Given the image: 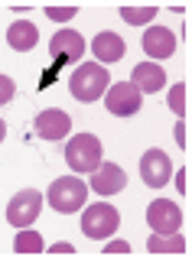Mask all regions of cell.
Here are the masks:
<instances>
[{"mask_svg": "<svg viewBox=\"0 0 192 260\" xmlns=\"http://www.w3.org/2000/svg\"><path fill=\"white\" fill-rule=\"evenodd\" d=\"M105 254H131V244H127V241H108L105 244Z\"/></svg>", "mask_w": 192, "mask_h": 260, "instance_id": "obj_22", "label": "cell"}, {"mask_svg": "<svg viewBox=\"0 0 192 260\" xmlns=\"http://www.w3.org/2000/svg\"><path fill=\"white\" fill-rule=\"evenodd\" d=\"M49 254H75V247L66 244V241H59V244H52V247H49Z\"/></svg>", "mask_w": 192, "mask_h": 260, "instance_id": "obj_24", "label": "cell"}, {"mask_svg": "<svg viewBox=\"0 0 192 260\" xmlns=\"http://www.w3.org/2000/svg\"><path fill=\"white\" fill-rule=\"evenodd\" d=\"M117 224H121V215H117V208L108 205V202L88 205L85 215H82V231L88 234V238H94V241L111 238V234L117 231Z\"/></svg>", "mask_w": 192, "mask_h": 260, "instance_id": "obj_4", "label": "cell"}, {"mask_svg": "<svg viewBox=\"0 0 192 260\" xmlns=\"http://www.w3.org/2000/svg\"><path fill=\"white\" fill-rule=\"evenodd\" d=\"M39 211H43V192L36 189H23L10 199V205H7V221L13 228H29L39 218Z\"/></svg>", "mask_w": 192, "mask_h": 260, "instance_id": "obj_5", "label": "cell"}, {"mask_svg": "<svg viewBox=\"0 0 192 260\" xmlns=\"http://www.w3.org/2000/svg\"><path fill=\"white\" fill-rule=\"evenodd\" d=\"M173 176V162L170 156H166L159 146H153V150H147L140 156V179L143 185H150V189H163L166 182H170Z\"/></svg>", "mask_w": 192, "mask_h": 260, "instance_id": "obj_6", "label": "cell"}, {"mask_svg": "<svg viewBox=\"0 0 192 260\" xmlns=\"http://www.w3.org/2000/svg\"><path fill=\"white\" fill-rule=\"evenodd\" d=\"M33 130H36L39 140H62V137L72 130V117L66 111H59V108H46V111L36 114Z\"/></svg>", "mask_w": 192, "mask_h": 260, "instance_id": "obj_9", "label": "cell"}, {"mask_svg": "<svg viewBox=\"0 0 192 260\" xmlns=\"http://www.w3.org/2000/svg\"><path fill=\"white\" fill-rule=\"evenodd\" d=\"M101 140L94 134H78L66 143V162L72 173H94L101 166Z\"/></svg>", "mask_w": 192, "mask_h": 260, "instance_id": "obj_2", "label": "cell"}, {"mask_svg": "<svg viewBox=\"0 0 192 260\" xmlns=\"http://www.w3.org/2000/svg\"><path fill=\"white\" fill-rule=\"evenodd\" d=\"M124 52H127V46H124V39L117 36V32H98V36L91 39V55L101 62H121L124 59Z\"/></svg>", "mask_w": 192, "mask_h": 260, "instance_id": "obj_14", "label": "cell"}, {"mask_svg": "<svg viewBox=\"0 0 192 260\" xmlns=\"http://www.w3.org/2000/svg\"><path fill=\"white\" fill-rule=\"evenodd\" d=\"M143 52L150 55V59H170L176 52V36L166 26H147L143 32Z\"/></svg>", "mask_w": 192, "mask_h": 260, "instance_id": "obj_12", "label": "cell"}, {"mask_svg": "<svg viewBox=\"0 0 192 260\" xmlns=\"http://www.w3.org/2000/svg\"><path fill=\"white\" fill-rule=\"evenodd\" d=\"M131 85L137 88L140 94H156L159 88L166 85V72L159 69L156 62H140V65H134V72H131Z\"/></svg>", "mask_w": 192, "mask_h": 260, "instance_id": "obj_13", "label": "cell"}, {"mask_svg": "<svg viewBox=\"0 0 192 260\" xmlns=\"http://www.w3.org/2000/svg\"><path fill=\"white\" fill-rule=\"evenodd\" d=\"M147 224H150L153 234H173V231H179V224H182V211L170 199H156V202L147 205Z\"/></svg>", "mask_w": 192, "mask_h": 260, "instance_id": "obj_7", "label": "cell"}, {"mask_svg": "<svg viewBox=\"0 0 192 260\" xmlns=\"http://www.w3.org/2000/svg\"><path fill=\"white\" fill-rule=\"evenodd\" d=\"M176 143H179L182 150H186V146H189V127L182 124V120H179V124H176Z\"/></svg>", "mask_w": 192, "mask_h": 260, "instance_id": "obj_23", "label": "cell"}, {"mask_svg": "<svg viewBox=\"0 0 192 260\" xmlns=\"http://www.w3.org/2000/svg\"><path fill=\"white\" fill-rule=\"evenodd\" d=\"M140 91L131 85V81H117V85L108 88V98H105V108L114 114V117H134L140 111Z\"/></svg>", "mask_w": 192, "mask_h": 260, "instance_id": "obj_8", "label": "cell"}, {"mask_svg": "<svg viewBox=\"0 0 192 260\" xmlns=\"http://www.w3.org/2000/svg\"><path fill=\"white\" fill-rule=\"evenodd\" d=\"M75 13H78L75 7H46V16H49V20H55V23H69Z\"/></svg>", "mask_w": 192, "mask_h": 260, "instance_id": "obj_20", "label": "cell"}, {"mask_svg": "<svg viewBox=\"0 0 192 260\" xmlns=\"http://www.w3.org/2000/svg\"><path fill=\"white\" fill-rule=\"evenodd\" d=\"M88 189L91 192H98V195H114V192H121L124 185H127V176H124V169L121 166H114V162H101L98 169L91 173V179H88Z\"/></svg>", "mask_w": 192, "mask_h": 260, "instance_id": "obj_11", "label": "cell"}, {"mask_svg": "<svg viewBox=\"0 0 192 260\" xmlns=\"http://www.w3.org/2000/svg\"><path fill=\"white\" fill-rule=\"evenodd\" d=\"M4 137H7V124H4V117H0V143H4Z\"/></svg>", "mask_w": 192, "mask_h": 260, "instance_id": "obj_26", "label": "cell"}, {"mask_svg": "<svg viewBox=\"0 0 192 260\" xmlns=\"http://www.w3.org/2000/svg\"><path fill=\"white\" fill-rule=\"evenodd\" d=\"M13 250H17V254H43L46 250L43 234H36L33 228H20L17 241H13Z\"/></svg>", "mask_w": 192, "mask_h": 260, "instance_id": "obj_17", "label": "cell"}, {"mask_svg": "<svg viewBox=\"0 0 192 260\" xmlns=\"http://www.w3.org/2000/svg\"><path fill=\"white\" fill-rule=\"evenodd\" d=\"M7 43H10V49H17V52H29L39 43V29L29 20H17L7 29Z\"/></svg>", "mask_w": 192, "mask_h": 260, "instance_id": "obj_15", "label": "cell"}, {"mask_svg": "<svg viewBox=\"0 0 192 260\" xmlns=\"http://www.w3.org/2000/svg\"><path fill=\"white\" fill-rule=\"evenodd\" d=\"M13 94H17V85H13V78H10V75H0V104H7Z\"/></svg>", "mask_w": 192, "mask_h": 260, "instance_id": "obj_21", "label": "cell"}, {"mask_svg": "<svg viewBox=\"0 0 192 260\" xmlns=\"http://www.w3.org/2000/svg\"><path fill=\"white\" fill-rule=\"evenodd\" d=\"M170 108L179 114V117H186V111H189V91H186V81H179V85H173L170 88Z\"/></svg>", "mask_w": 192, "mask_h": 260, "instance_id": "obj_18", "label": "cell"}, {"mask_svg": "<svg viewBox=\"0 0 192 260\" xmlns=\"http://www.w3.org/2000/svg\"><path fill=\"white\" fill-rule=\"evenodd\" d=\"M150 254H186V238L182 234H150L147 241Z\"/></svg>", "mask_w": 192, "mask_h": 260, "instance_id": "obj_16", "label": "cell"}, {"mask_svg": "<svg viewBox=\"0 0 192 260\" xmlns=\"http://www.w3.org/2000/svg\"><path fill=\"white\" fill-rule=\"evenodd\" d=\"M121 16L127 23H137V26H140V23H150L156 16V7H124Z\"/></svg>", "mask_w": 192, "mask_h": 260, "instance_id": "obj_19", "label": "cell"}, {"mask_svg": "<svg viewBox=\"0 0 192 260\" xmlns=\"http://www.w3.org/2000/svg\"><path fill=\"white\" fill-rule=\"evenodd\" d=\"M108 78L111 75H108L105 65L82 62L69 78V91H72V98H78V101H98V98L108 91Z\"/></svg>", "mask_w": 192, "mask_h": 260, "instance_id": "obj_1", "label": "cell"}, {"mask_svg": "<svg viewBox=\"0 0 192 260\" xmlns=\"http://www.w3.org/2000/svg\"><path fill=\"white\" fill-rule=\"evenodd\" d=\"M176 185H179V192L186 195V189H189V176H186V169H182V173L176 176Z\"/></svg>", "mask_w": 192, "mask_h": 260, "instance_id": "obj_25", "label": "cell"}, {"mask_svg": "<svg viewBox=\"0 0 192 260\" xmlns=\"http://www.w3.org/2000/svg\"><path fill=\"white\" fill-rule=\"evenodd\" d=\"M49 52H52V59H55V69H59L62 62H82L85 39L78 36L75 29H59L52 36V43H49Z\"/></svg>", "mask_w": 192, "mask_h": 260, "instance_id": "obj_10", "label": "cell"}, {"mask_svg": "<svg viewBox=\"0 0 192 260\" xmlns=\"http://www.w3.org/2000/svg\"><path fill=\"white\" fill-rule=\"evenodd\" d=\"M49 205L62 215H72V211L85 208V199H88V185L82 182L78 176H59L55 182L49 185Z\"/></svg>", "mask_w": 192, "mask_h": 260, "instance_id": "obj_3", "label": "cell"}]
</instances>
